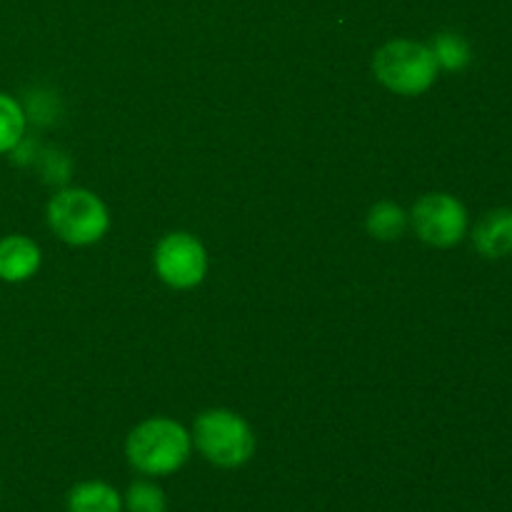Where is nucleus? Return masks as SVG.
<instances>
[{
	"label": "nucleus",
	"mask_w": 512,
	"mask_h": 512,
	"mask_svg": "<svg viewBox=\"0 0 512 512\" xmlns=\"http://www.w3.org/2000/svg\"><path fill=\"white\" fill-rule=\"evenodd\" d=\"M430 50H433L435 63H438V68H445V70H463V68H468L470 58H473V53H470L468 40L460 38V35H455V33L435 35V40H433V45H430Z\"/></svg>",
	"instance_id": "12"
},
{
	"label": "nucleus",
	"mask_w": 512,
	"mask_h": 512,
	"mask_svg": "<svg viewBox=\"0 0 512 512\" xmlns=\"http://www.w3.org/2000/svg\"><path fill=\"white\" fill-rule=\"evenodd\" d=\"M375 78L398 95H420L438 78V63L430 45L415 40H390L375 53Z\"/></svg>",
	"instance_id": "3"
},
{
	"label": "nucleus",
	"mask_w": 512,
	"mask_h": 512,
	"mask_svg": "<svg viewBox=\"0 0 512 512\" xmlns=\"http://www.w3.org/2000/svg\"><path fill=\"white\" fill-rule=\"evenodd\" d=\"M405 225H408L405 210L388 200L378 203L368 213V233L378 240H398L405 233Z\"/></svg>",
	"instance_id": "10"
},
{
	"label": "nucleus",
	"mask_w": 512,
	"mask_h": 512,
	"mask_svg": "<svg viewBox=\"0 0 512 512\" xmlns=\"http://www.w3.org/2000/svg\"><path fill=\"white\" fill-rule=\"evenodd\" d=\"M123 512H168V498L153 480H135L123 495Z\"/></svg>",
	"instance_id": "13"
},
{
	"label": "nucleus",
	"mask_w": 512,
	"mask_h": 512,
	"mask_svg": "<svg viewBox=\"0 0 512 512\" xmlns=\"http://www.w3.org/2000/svg\"><path fill=\"white\" fill-rule=\"evenodd\" d=\"M48 225L60 240L70 245L98 243L108 233V210L90 190L70 188L53 195L48 203Z\"/></svg>",
	"instance_id": "4"
},
{
	"label": "nucleus",
	"mask_w": 512,
	"mask_h": 512,
	"mask_svg": "<svg viewBox=\"0 0 512 512\" xmlns=\"http://www.w3.org/2000/svg\"><path fill=\"white\" fill-rule=\"evenodd\" d=\"M68 512H123V495L103 480H85L68 493Z\"/></svg>",
	"instance_id": "9"
},
{
	"label": "nucleus",
	"mask_w": 512,
	"mask_h": 512,
	"mask_svg": "<svg viewBox=\"0 0 512 512\" xmlns=\"http://www.w3.org/2000/svg\"><path fill=\"white\" fill-rule=\"evenodd\" d=\"M193 435L170 418H150L135 425L125 443L128 463L148 478L173 475L188 463Z\"/></svg>",
	"instance_id": "1"
},
{
	"label": "nucleus",
	"mask_w": 512,
	"mask_h": 512,
	"mask_svg": "<svg viewBox=\"0 0 512 512\" xmlns=\"http://www.w3.org/2000/svg\"><path fill=\"white\" fill-rule=\"evenodd\" d=\"M40 268V248L25 235H8L0 240V280L25 283Z\"/></svg>",
	"instance_id": "8"
},
{
	"label": "nucleus",
	"mask_w": 512,
	"mask_h": 512,
	"mask_svg": "<svg viewBox=\"0 0 512 512\" xmlns=\"http://www.w3.org/2000/svg\"><path fill=\"white\" fill-rule=\"evenodd\" d=\"M195 448L218 468H243L255 455V433L233 410H205L193 428Z\"/></svg>",
	"instance_id": "2"
},
{
	"label": "nucleus",
	"mask_w": 512,
	"mask_h": 512,
	"mask_svg": "<svg viewBox=\"0 0 512 512\" xmlns=\"http://www.w3.org/2000/svg\"><path fill=\"white\" fill-rule=\"evenodd\" d=\"M473 245L488 260L512 255V208H495L485 213L473 230Z\"/></svg>",
	"instance_id": "7"
},
{
	"label": "nucleus",
	"mask_w": 512,
	"mask_h": 512,
	"mask_svg": "<svg viewBox=\"0 0 512 512\" xmlns=\"http://www.w3.org/2000/svg\"><path fill=\"white\" fill-rule=\"evenodd\" d=\"M25 135V113L18 100L8 93H0V155L18 148Z\"/></svg>",
	"instance_id": "11"
},
{
	"label": "nucleus",
	"mask_w": 512,
	"mask_h": 512,
	"mask_svg": "<svg viewBox=\"0 0 512 512\" xmlns=\"http://www.w3.org/2000/svg\"><path fill=\"white\" fill-rule=\"evenodd\" d=\"M413 225L420 240L435 248H453L468 233V210L448 193H428L415 203Z\"/></svg>",
	"instance_id": "5"
},
{
	"label": "nucleus",
	"mask_w": 512,
	"mask_h": 512,
	"mask_svg": "<svg viewBox=\"0 0 512 512\" xmlns=\"http://www.w3.org/2000/svg\"><path fill=\"white\" fill-rule=\"evenodd\" d=\"M155 270L170 288L188 290L205 278L208 255L190 233H170L155 248Z\"/></svg>",
	"instance_id": "6"
}]
</instances>
